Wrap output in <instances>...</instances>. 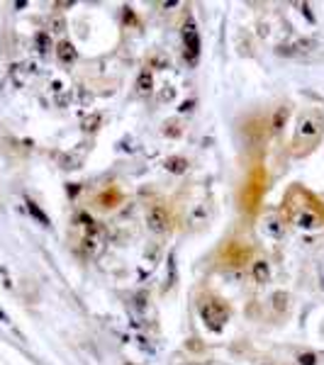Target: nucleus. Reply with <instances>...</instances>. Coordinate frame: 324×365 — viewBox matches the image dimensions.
Instances as JSON below:
<instances>
[{"instance_id":"obj_1","label":"nucleus","mask_w":324,"mask_h":365,"mask_svg":"<svg viewBox=\"0 0 324 365\" xmlns=\"http://www.w3.org/2000/svg\"><path fill=\"white\" fill-rule=\"evenodd\" d=\"M200 316L202 322L212 328V331H220L229 322V310L220 302V300H208L202 307H200Z\"/></svg>"},{"instance_id":"obj_2","label":"nucleus","mask_w":324,"mask_h":365,"mask_svg":"<svg viewBox=\"0 0 324 365\" xmlns=\"http://www.w3.org/2000/svg\"><path fill=\"white\" fill-rule=\"evenodd\" d=\"M183 44H186V61L198 64V58H200V34H198V27H195L192 18H188L183 24Z\"/></svg>"},{"instance_id":"obj_3","label":"nucleus","mask_w":324,"mask_h":365,"mask_svg":"<svg viewBox=\"0 0 324 365\" xmlns=\"http://www.w3.org/2000/svg\"><path fill=\"white\" fill-rule=\"evenodd\" d=\"M168 224H171V219H168L166 207L154 204L152 210L146 212V226L152 229L154 234H164V232H168Z\"/></svg>"},{"instance_id":"obj_4","label":"nucleus","mask_w":324,"mask_h":365,"mask_svg":"<svg viewBox=\"0 0 324 365\" xmlns=\"http://www.w3.org/2000/svg\"><path fill=\"white\" fill-rule=\"evenodd\" d=\"M320 132H322V122L317 120V117H312V114H307L300 120V124H298V134H295V142L300 144L302 139H317L320 136Z\"/></svg>"},{"instance_id":"obj_5","label":"nucleus","mask_w":324,"mask_h":365,"mask_svg":"<svg viewBox=\"0 0 324 365\" xmlns=\"http://www.w3.org/2000/svg\"><path fill=\"white\" fill-rule=\"evenodd\" d=\"M56 56L61 64H74L76 61V46L71 42H61L56 46Z\"/></svg>"},{"instance_id":"obj_6","label":"nucleus","mask_w":324,"mask_h":365,"mask_svg":"<svg viewBox=\"0 0 324 365\" xmlns=\"http://www.w3.org/2000/svg\"><path fill=\"white\" fill-rule=\"evenodd\" d=\"M251 273H254V280H256V282H266L268 278H270V268H268L266 260H256L254 268H251Z\"/></svg>"},{"instance_id":"obj_7","label":"nucleus","mask_w":324,"mask_h":365,"mask_svg":"<svg viewBox=\"0 0 324 365\" xmlns=\"http://www.w3.org/2000/svg\"><path fill=\"white\" fill-rule=\"evenodd\" d=\"M166 168L178 176V173H186L188 170V161L183 156H171V158H166Z\"/></svg>"},{"instance_id":"obj_8","label":"nucleus","mask_w":324,"mask_h":365,"mask_svg":"<svg viewBox=\"0 0 324 365\" xmlns=\"http://www.w3.org/2000/svg\"><path fill=\"white\" fill-rule=\"evenodd\" d=\"M154 88V78L149 71H142L139 73V78H136V90L139 92H149Z\"/></svg>"},{"instance_id":"obj_9","label":"nucleus","mask_w":324,"mask_h":365,"mask_svg":"<svg viewBox=\"0 0 324 365\" xmlns=\"http://www.w3.org/2000/svg\"><path fill=\"white\" fill-rule=\"evenodd\" d=\"M298 226L312 229V226H317V217H314L312 212H300V214H298Z\"/></svg>"},{"instance_id":"obj_10","label":"nucleus","mask_w":324,"mask_h":365,"mask_svg":"<svg viewBox=\"0 0 324 365\" xmlns=\"http://www.w3.org/2000/svg\"><path fill=\"white\" fill-rule=\"evenodd\" d=\"M37 46L42 54H46L49 49H52V42H49V34H44V32H39L37 34Z\"/></svg>"},{"instance_id":"obj_11","label":"nucleus","mask_w":324,"mask_h":365,"mask_svg":"<svg viewBox=\"0 0 324 365\" xmlns=\"http://www.w3.org/2000/svg\"><path fill=\"white\" fill-rule=\"evenodd\" d=\"M288 120V108H280L278 112H276V117H273V129L278 132V129L283 127V122Z\"/></svg>"},{"instance_id":"obj_12","label":"nucleus","mask_w":324,"mask_h":365,"mask_svg":"<svg viewBox=\"0 0 324 365\" xmlns=\"http://www.w3.org/2000/svg\"><path fill=\"white\" fill-rule=\"evenodd\" d=\"M30 212H32V214H34V217H37L39 222H42V224H49V222H46V217H44V214L39 212V207L34 204V202H30Z\"/></svg>"},{"instance_id":"obj_13","label":"nucleus","mask_w":324,"mask_h":365,"mask_svg":"<svg viewBox=\"0 0 324 365\" xmlns=\"http://www.w3.org/2000/svg\"><path fill=\"white\" fill-rule=\"evenodd\" d=\"M300 363L302 365H314L317 363V358H314V353H302V356H300Z\"/></svg>"},{"instance_id":"obj_14","label":"nucleus","mask_w":324,"mask_h":365,"mask_svg":"<svg viewBox=\"0 0 324 365\" xmlns=\"http://www.w3.org/2000/svg\"><path fill=\"white\" fill-rule=\"evenodd\" d=\"M52 27H54L52 32H64V27H66V22H64V20H61V18H56V20H52Z\"/></svg>"},{"instance_id":"obj_15","label":"nucleus","mask_w":324,"mask_h":365,"mask_svg":"<svg viewBox=\"0 0 324 365\" xmlns=\"http://www.w3.org/2000/svg\"><path fill=\"white\" fill-rule=\"evenodd\" d=\"M273 300H276V307H278V310H283V300H286V302H288V297H286V294H283V292H278V294H276Z\"/></svg>"},{"instance_id":"obj_16","label":"nucleus","mask_w":324,"mask_h":365,"mask_svg":"<svg viewBox=\"0 0 324 365\" xmlns=\"http://www.w3.org/2000/svg\"><path fill=\"white\" fill-rule=\"evenodd\" d=\"M173 95H176V90H173V88H168V90H164V92H161V100H171Z\"/></svg>"},{"instance_id":"obj_17","label":"nucleus","mask_w":324,"mask_h":365,"mask_svg":"<svg viewBox=\"0 0 324 365\" xmlns=\"http://www.w3.org/2000/svg\"><path fill=\"white\" fill-rule=\"evenodd\" d=\"M190 108H192V100H188V102H183V105H180V112H188Z\"/></svg>"},{"instance_id":"obj_18","label":"nucleus","mask_w":324,"mask_h":365,"mask_svg":"<svg viewBox=\"0 0 324 365\" xmlns=\"http://www.w3.org/2000/svg\"><path fill=\"white\" fill-rule=\"evenodd\" d=\"M322 288H324V275H322Z\"/></svg>"}]
</instances>
